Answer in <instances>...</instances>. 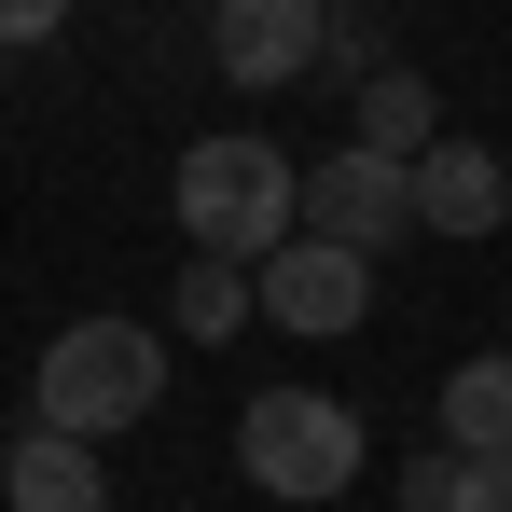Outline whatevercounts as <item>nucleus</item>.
Here are the masks:
<instances>
[{"mask_svg": "<svg viewBox=\"0 0 512 512\" xmlns=\"http://www.w3.org/2000/svg\"><path fill=\"white\" fill-rule=\"evenodd\" d=\"M360 402H333V388H250V416H236V457H250L263 499L291 512H333L346 485H360Z\"/></svg>", "mask_w": 512, "mask_h": 512, "instance_id": "7ed1b4c3", "label": "nucleus"}, {"mask_svg": "<svg viewBox=\"0 0 512 512\" xmlns=\"http://www.w3.org/2000/svg\"><path fill=\"white\" fill-rule=\"evenodd\" d=\"M333 42V0H208V56L236 84H305Z\"/></svg>", "mask_w": 512, "mask_h": 512, "instance_id": "423d86ee", "label": "nucleus"}, {"mask_svg": "<svg viewBox=\"0 0 512 512\" xmlns=\"http://www.w3.org/2000/svg\"><path fill=\"white\" fill-rule=\"evenodd\" d=\"M291 194H305V167L263 139V125H222V139H194L167 180V208H180V236L208 263H263L277 236H291Z\"/></svg>", "mask_w": 512, "mask_h": 512, "instance_id": "f257e3e1", "label": "nucleus"}, {"mask_svg": "<svg viewBox=\"0 0 512 512\" xmlns=\"http://www.w3.org/2000/svg\"><path fill=\"white\" fill-rule=\"evenodd\" d=\"M70 28V0H0V42H56Z\"/></svg>", "mask_w": 512, "mask_h": 512, "instance_id": "4468645a", "label": "nucleus"}, {"mask_svg": "<svg viewBox=\"0 0 512 512\" xmlns=\"http://www.w3.org/2000/svg\"><path fill=\"white\" fill-rule=\"evenodd\" d=\"M457 512H512V443H499V457H471V471H457Z\"/></svg>", "mask_w": 512, "mask_h": 512, "instance_id": "ddd939ff", "label": "nucleus"}, {"mask_svg": "<svg viewBox=\"0 0 512 512\" xmlns=\"http://www.w3.org/2000/svg\"><path fill=\"white\" fill-rule=\"evenodd\" d=\"M457 471H471L457 443H429V457H402V512H457Z\"/></svg>", "mask_w": 512, "mask_h": 512, "instance_id": "f8f14e48", "label": "nucleus"}, {"mask_svg": "<svg viewBox=\"0 0 512 512\" xmlns=\"http://www.w3.org/2000/svg\"><path fill=\"white\" fill-rule=\"evenodd\" d=\"M443 443H457V457H499L512 443V346H485V360L443 374Z\"/></svg>", "mask_w": 512, "mask_h": 512, "instance_id": "9d476101", "label": "nucleus"}, {"mask_svg": "<svg viewBox=\"0 0 512 512\" xmlns=\"http://www.w3.org/2000/svg\"><path fill=\"white\" fill-rule=\"evenodd\" d=\"M167 319H180L194 346H236V333H250V263H208V250H194V263H180V305H167Z\"/></svg>", "mask_w": 512, "mask_h": 512, "instance_id": "9b49d317", "label": "nucleus"}, {"mask_svg": "<svg viewBox=\"0 0 512 512\" xmlns=\"http://www.w3.org/2000/svg\"><path fill=\"white\" fill-rule=\"evenodd\" d=\"M0 499L14 512H111V471H97V443L84 429H14V443H0Z\"/></svg>", "mask_w": 512, "mask_h": 512, "instance_id": "6e6552de", "label": "nucleus"}, {"mask_svg": "<svg viewBox=\"0 0 512 512\" xmlns=\"http://www.w3.org/2000/svg\"><path fill=\"white\" fill-rule=\"evenodd\" d=\"M291 236H333V250L388 263L402 236H416V180H402V153H360V139H346L333 167H305V194H291Z\"/></svg>", "mask_w": 512, "mask_h": 512, "instance_id": "39448f33", "label": "nucleus"}, {"mask_svg": "<svg viewBox=\"0 0 512 512\" xmlns=\"http://www.w3.org/2000/svg\"><path fill=\"white\" fill-rule=\"evenodd\" d=\"M153 402H167V333H139V319H70V333L42 346V374H28V416L84 429V443L139 429Z\"/></svg>", "mask_w": 512, "mask_h": 512, "instance_id": "f03ea898", "label": "nucleus"}, {"mask_svg": "<svg viewBox=\"0 0 512 512\" xmlns=\"http://www.w3.org/2000/svg\"><path fill=\"white\" fill-rule=\"evenodd\" d=\"M250 319H277V333H305V346H346L374 319V263L333 250V236H277L250 263Z\"/></svg>", "mask_w": 512, "mask_h": 512, "instance_id": "20e7f679", "label": "nucleus"}, {"mask_svg": "<svg viewBox=\"0 0 512 512\" xmlns=\"http://www.w3.org/2000/svg\"><path fill=\"white\" fill-rule=\"evenodd\" d=\"M402 180H416V236H499L512 222V167L485 139H429Z\"/></svg>", "mask_w": 512, "mask_h": 512, "instance_id": "0eeeda50", "label": "nucleus"}, {"mask_svg": "<svg viewBox=\"0 0 512 512\" xmlns=\"http://www.w3.org/2000/svg\"><path fill=\"white\" fill-rule=\"evenodd\" d=\"M429 139H443V97H429L402 56H388V70H360V153H402V167H416Z\"/></svg>", "mask_w": 512, "mask_h": 512, "instance_id": "1a4fd4ad", "label": "nucleus"}]
</instances>
